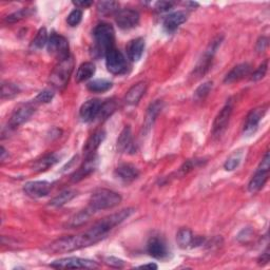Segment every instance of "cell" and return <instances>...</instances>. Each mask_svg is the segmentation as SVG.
Instances as JSON below:
<instances>
[{
  "label": "cell",
  "mask_w": 270,
  "mask_h": 270,
  "mask_svg": "<svg viewBox=\"0 0 270 270\" xmlns=\"http://www.w3.org/2000/svg\"><path fill=\"white\" fill-rule=\"evenodd\" d=\"M134 211L135 210L133 208L122 209L116 214L103 218L85 232L76 235L64 236V238L54 241L50 245H48L45 251L56 255V253H67L92 246V245L104 240L113 228H115L130 217L134 214Z\"/></svg>",
  "instance_id": "obj_1"
},
{
  "label": "cell",
  "mask_w": 270,
  "mask_h": 270,
  "mask_svg": "<svg viewBox=\"0 0 270 270\" xmlns=\"http://www.w3.org/2000/svg\"><path fill=\"white\" fill-rule=\"evenodd\" d=\"M93 36L95 39L94 53L98 56H106L114 48L115 43V32L109 23H100L94 29Z\"/></svg>",
  "instance_id": "obj_2"
},
{
  "label": "cell",
  "mask_w": 270,
  "mask_h": 270,
  "mask_svg": "<svg viewBox=\"0 0 270 270\" xmlns=\"http://www.w3.org/2000/svg\"><path fill=\"white\" fill-rule=\"evenodd\" d=\"M121 202V196L109 189H98L95 191L89 201V208L93 212L100 210L111 209L119 205Z\"/></svg>",
  "instance_id": "obj_3"
},
{
  "label": "cell",
  "mask_w": 270,
  "mask_h": 270,
  "mask_svg": "<svg viewBox=\"0 0 270 270\" xmlns=\"http://www.w3.org/2000/svg\"><path fill=\"white\" fill-rule=\"evenodd\" d=\"M73 68H74V60H73L71 56L67 59L59 61V64L51 73V85L56 89H63L68 84Z\"/></svg>",
  "instance_id": "obj_4"
},
{
  "label": "cell",
  "mask_w": 270,
  "mask_h": 270,
  "mask_svg": "<svg viewBox=\"0 0 270 270\" xmlns=\"http://www.w3.org/2000/svg\"><path fill=\"white\" fill-rule=\"evenodd\" d=\"M48 51L56 59L59 61L67 59L70 57V46L68 39L57 33H52L48 40Z\"/></svg>",
  "instance_id": "obj_5"
},
{
  "label": "cell",
  "mask_w": 270,
  "mask_h": 270,
  "mask_svg": "<svg viewBox=\"0 0 270 270\" xmlns=\"http://www.w3.org/2000/svg\"><path fill=\"white\" fill-rule=\"evenodd\" d=\"M106 65L107 69L112 74L119 75L124 74L127 72V60L125 58L124 54H122L117 49L113 48L107 54H106Z\"/></svg>",
  "instance_id": "obj_6"
},
{
  "label": "cell",
  "mask_w": 270,
  "mask_h": 270,
  "mask_svg": "<svg viewBox=\"0 0 270 270\" xmlns=\"http://www.w3.org/2000/svg\"><path fill=\"white\" fill-rule=\"evenodd\" d=\"M50 266L53 268H57V269H67V268L94 269V268L98 267L96 262H94V261L87 260V259H80V258H76V257L56 260Z\"/></svg>",
  "instance_id": "obj_7"
},
{
  "label": "cell",
  "mask_w": 270,
  "mask_h": 270,
  "mask_svg": "<svg viewBox=\"0 0 270 270\" xmlns=\"http://www.w3.org/2000/svg\"><path fill=\"white\" fill-rule=\"evenodd\" d=\"M220 43H222V38H216L214 42H212L208 49L206 50V52L204 53L203 57L201 58V60L199 61L198 65H196V68L194 70V74L196 76H203L205 73L209 70L210 65H211V61H212V58H214V56L216 52V50L218 49V47L220 46Z\"/></svg>",
  "instance_id": "obj_8"
},
{
  "label": "cell",
  "mask_w": 270,
  "mask_h": 270,
  "mask_svg": "<svg viewBox=\"0 0 270 270\" xmlns=\"http://www.w3.org/2000/svg\"><path fill=\"white\" fill-rule=\"evenodd\" d=\"M35 112V106L29 103V104H21L17 108L14 110L12 113L9 125L12 128H17L20 125L24 124V122L28 121L31 116Z\"/></svg>",
  "instance_id": "obj_9"
},
{
  "label": "cell",
  "mask_w": 270,
  "mask_h": 270,
  "mask_svg": "<svg viewBox=\"0 0 270 270\" xmlns=\"http://www.w3.org/2000/svg\"><path fill=\"white\" fill-rule=\"evenodd\" d=\"M115 22L118 28L122 30H130L135 28L140 22V14L132 9H124L117 12Z\"/></svg>",
  "instance_id": "obj_10"
},
{
  "label": "cell",
  "mask_w": 270,
  "mask_h": 270,
  "mask_svg": "<svg viewBox=\"0 0 270 270\" xmlns=\"http://www.w3.org/2000/svg\"><path fill=\"white\" fill-rule=\"evenodd\" d=\"M52 189V184L47 181L29 182L23 187V191L32 199H39L48 195Z\"/></svg>",
  "instance_id": "obj_11"
},
{
  "label": "cell",
  "mask_w": 270,
  "mask_h": 270,
  "mask_svg": "<svg viewBox=\"0 0 270 270\" xmlns=\"http://www.w3.org/2000/svg\"><path fill=\"white\" fill-rule=\"evenodd\" d=\"M266 111H267V108L265 107V106H262V107H258L249 112L246 118V122H245V126H244L245 134L251 135L252 133L256 132L260 121L265 115Z\"/></svg>",
  "instance_id": "obj_12"
},
{
  "label": "cell",
  "mask_w": 270,
  "mask_h": 270,
  "mask_svg": "<svg viewBox=\"0 0 270 270\" xmlns=\"http://www.w3.org/2000/svg\"><path fill=\"white\" fill-rule=\"evenodd\" d=\"M103 103L98 100H90L81 106L79 115L80 118L85 122H90L94 120L98 115L102 109Z\"/></svg>",
  "instance_id": "obj_13"
},
{
  "label": "cell",
  "mask_w": 270,
  "mask_h": 270,
  "mask_svg": "<svg viewBox=\"0 0 270 270\" xmlns=\"http://www.w3.org/2000/svg\"><path fill=\"white\" fill-rule=\"evenodd\" d=\"M232 113V105L230 103H227L223 109L219 111L214 121V128H212V132L215 135L220 134L226 129L229 119H230Z\"/></svg>",
  "instance_id": "obj_14"
},
{
  "label": "cell",
  "mask_w": 270,
  "mask_h": 270,
  "mask_svg": "<svg viewBox=\"0 0 270 270\" xmlns=\"http://www.w3.org/2000/svg\"><path fill=\"white\" fill-rule=\"evenodd\" d=\"M147 250H148L149 255L158 260H162L168 257V248L167 245L165 244L162 239L153 236L147 244Z\"/></svg>",
  "instance_id": "obj_15"
},
{
  "label": "cell",
  "mask_w": 270,
  "mask_h": 270,
  "mask_svg": "<svg viewBox=\"0 0 270 270\" xmlns=\"http://www.w3.org/2000/svg\"><path fill=\"white\" fill-rule=\"evenodd\" d=\"M98 165V158L96 154L91 155V157L86 158V161L84 162L81 167L76 171V172L72 175L73 182H79L81 179H84L89 174H91L93 171L97 168Z\"/></svg>",
  "instance_id": "obj_16"
},
{
  "label": "cell",
  "mask_w": 270,
  "mask_h": 270,
  "mask_svg": "<svg viewBox=\"0 0 270 270\" xmlns=\"http://www.w3.org/2000/svg\"><path fill=\"white\" fill-rule=\"evenodd\" d=\"M188 18V14L185 11H177L172 14H169L166 16V18L163 19V29L168 33H173L176 31L179 27L182 26L184 22H186Z\"/></svg>",
  "instance_id": "obj_17"
},
{
  "label": "cell",
  "mask_w": 270,
  "mask_h": 270,
  "mask_svg": "<svg viewBox=\"0 0 270 270\" xmlns=\"http://www.w3.org/2000/svg\"><path fill=\"white\" fill-rule=\"evenodd\" d=\"M115 176L125 184H130L134 182L135 179L140 176V171L138 169L130 163H122L115 170Z\"/></svg>",
  "instance_id": "obj_18"
},
{
  "label": "cell",
  "mask_w": 270,
  "mask_h": 270,
  "mask_svg": "<svg viewBox=\"0 0 270 270\" xmlns=\"http://www.w3.org/2000/svg\"><path fill=\"white\" fill-rule=\"evenodd\" d=\"M127 56L131 61H138L144 54L145 51V40L144 38H135L127 45L126 47Z\"/></svg>",
  "instance_id": "obj_19"
},
{
  "label": "cell",
  "mask_w": 270,
  "mask_h": 270,
  "mask_svg": "<svg viewBox=\"0 0 270 270\" xmlns=\"http://www.w3.org/2000/svg\"><path fill=\"white\" fill-rule=\"evenodd\" d=\"M250 71H251V65L249 63H247V62L240 63L238 65H235V67L228 73L224 81L226 84L235 83V81H239V80L243 79L244 77L249 75Z\"/></svg>",
  "instance_id": "obj_20"
},
{
  "label": "cell",
  "mask_w": 270,
  "mask_h": 270,
  "mask_svg": "<svg viewBox=\"0 0 270 270\" xmlns=\"http://www.w3.org/2000/svg\"><path fill=\"white\" fill-rule=\"evenodd\" d=\"M105 137H106V133L104 130H98L94 134H92L89 137V140L84 146V154L86 158H89L91 157V155L95 154V151L104 142Z\"/></svg>",
  "instance_id": "obj_21"
},
{
  "label": "cell",
  "mask_w": 270,
  "mask_h": 270,
  "mask_svg": "<svg viewBox=\"0 0 270 270\" xmlns=\"http://www.w3.org/2000/svg\"><path fill=\"white\" fill-rule=\"evenodd\" d=\"M146 91H147V84L143 83V81L137 83L127 92L125 97L126 104L129 106L137 105L142 100V97L145 95Z\"/></svg>",
  "instance_id": "obj_22"
},
{
  "label": "cell",
  "mask_w": 270,
  "mask_h": 270,
  "mask_svg": "<svg viewBox=\"0 0 270 270\" xmlns=\"http://www.w3.org/2000/svg\"><path fill=\"white\" fill-rule=\"evenodd\" d=\"M162 107H163V104L162 101H157L150 105V107L148 108V111H147L145 121H144V126H143L144 129L146 130V132L147 131H149L151 129V127L153 126L155 119H157L159 114L162 110Z\"/></svg>",
  "instance_id": "obj_23"
},
{
  "label": "cell",
  "mask_w": 270,
  "mask_h": 270,
  "mask_svg": "<svg viewBox=\"0 0 270 270\" xmlns=\"http://www.w3.org/2000/svg\"><path fill=\"white\" fill-rule=\"evenodd\" d=\"M267 179H268V171L258 169L255 175H253L252 178L250 179L249 185H248V190L251 193H256L260 191L266 184Z\"/></svg>",
  "instance_id": "obj_24"
},
{
  "label": "cell",
  "mask_w": 270,
  "mask_h": 270,
  "mask_svg": "<svg viewBox=\"0 0 270 270\" xmlns=\"http://www.w3.org/2000/svg\"><path fill=\"white\" fill-rule=\"evenodd\" d=\"M132 147H133L132 132H131V128L127 126L124 128V130L121 131V133L118 137L117 149L119 152H126V151H130Z\"/></svg>",
  "instance_id": "obj_25"
},
{
  "label": "cell",
  "mask_w": 270,
  "mask_h": 270,
  "mask_svg": "<svg viewBox=\"0 0 270 270\" xmlns=\"http://www.w3.org/2000/svg\"><path fill=\"white\" fill-rule=\"evenodd\" d=\"M95 64L93 62H84L79 65V68L76 73V81L77 83H83L88 79L91 78L95 73Z\"/></svg>",
  "instance_id": "obj_26"
},
{
  "label": "cell",
  "mask_w": 270,
  "mask_h": 270,
  "mask_svg": "<svg viewBox=\"0 0 270 270\" xmlns=\"http://www.w3.org/2000/svg\"><path fill=\"white\" fill-rule=\"evenodd\" d=\"M77 196V191L76 190H73V189H67L62 191L61 193H59L57 196H55V198L50 202V205L52 207H61L63 205H65V204L71 202L73 199L76 198Z\"/></svg>",
  "instance_id": "obj_27"
},
{
  "label": "cell",
  "mask_w": 270,
  "mask_h": 270,
  "mask_svg": "<svg viewBox=\"0 0 270 270\" xmlns=\"http://www.w3.org/2000/svg\"><path fill=\"white\" fill-rule=\"evenodd\" d=\"M58 157H57V154L55 153H52V154H49V155H46L45 158H43L42 160L37 161L35 163H34V170L37 171V172H43V171H46L48 170L49 168L53 167L56 162H58Z\"/></svg>",
  "instance_id": "obj_28"
},
{
  "label": "cell",
  "mask_w": 270,
  "mask_h": 270,
  "mask_svg": "<svg viewBox=\"0 0 270 270\" xmlns=\"http://www.w3.org/2000/svg\"><path fill=\"white\" fill-rule=\"evenodd\" d=\"M87 88L89 91L94 92V93H103L107 92L112 88V83L109 80L106 79H95L90 81L87 85Z\"/></svg>",
  "instance_id": "obj_29"
},
{
  "label": "cell",
  "mask_w": 270,
  "mask_h": 270,
  "mask_svg": "<svg viewBox=\"0 0 270 270\" xmlns=\"http://www.w3.org/2000/svg\"><path fill=\"white\" fill-rule=\"evenodd\" d=\"M192 241H193V235L189 229L183 228L176 234V242L178 244V246L183 249L189 247V245L192 244Z\"/></svg>",
  "instance_id": "obj_30"
},
{
  "label": "cell",
  "mask_w": 270,
  "mask_h": 270,
  "mask_svg": "<svg viewBox=\"0 0 270 270\" xmlns=\"http://www.w3.org/2000/svg\"><path fill=\"white\" fill-rule=\"evenodd\" d=\"M48 40H49L48 32L46 28H42L38 31L35 38L33 39V42L31 44V49H33V50H40V49H43L45 46L48 45Z\"/></svg>",
  "instance_id": "obj_31"
},
{
  "label": "cell",
  "mask_w": 270,
  "mask_h": 270,
  "mask_svg": "<svg viewBox=\"0 0 270 270\" xmlns=\"http://www.w3.org/2000/svg\"><path fill=\"white\" fill-rule=\"evenodd\" d=\"M20 92V89L17 85H15L10 81H4L1 85V98L5 100V98H14L17 96Z\"/></svg>",
  "instance_id": "obj_32"
},
{
  "label": "cell",
  "mask_w": 270,
  "mask_h": 270,
  "mask_svg": "<svg viewBox=\"0 0 270 270\" xmlns=\"http://www.w3.org/2000/svg\"><path fill=\"white\" fill-rule=\"evenodd\" d=\"M119 3L116 1H100L97 3V12L102 15H110L118 11Z\"/></svg>",
  "instance_id": "obj_33"
},
{
  "label": "cell",
  "mask_w": 270,
  "mask_h": 270,
  "mask_svg": "<svg viewBox=\"0 0 270 270\" xmlns=\"http://www.w3.org/2000/svg\"><path fill=\"white\" fill-rule=\"evenodd\" d=\"M93 214L94 212L89 207L85 210H81L80 212H78L76 216H74V217H72L71 226L75 227V226H80V225L85 224L86 222H88L89 218L93 216Z\"/></svg>",
  "instance_id": "obj_34"
},
{
  "label": "cell",
  "mask_w": 270,
  "mask_h": 270,
  "mask_svg": "<svg viewBox=\"0 0 270 270\" xmlns=\"http://www.w3.org/2000/svg\"><path fill=\"white\" fill-rule=\"evenodd\" d=\"M242 158H243V152L242 150H238V151H234L230 157H229L227 159V161L225 162L224 163V168L227 170V171H232L234 170L236 167H238L240 165V162L242 161Z\"/></svg>",
  "instance_id": "obj_35"
},
{
  "label": "cell",
  "mask_w": 270,
  "mask_h": 270,
  "mask_svg": "<svg viewBox=\"0 0 270 270\" xmlns=\"http://www.w3.org/2000/svg\"><path fill=\"white\" fill-rule=\"evenodd\" d=\"M31 14H32V12L30 11V9H22V10H19L17 12H14V13L10 14L6 17V21L10 22V23L17 22V21L22 20L23 18L28 17V16H30Z\"/></svg>",
  "instance_id": "obj_36"
},
{
  "label": "cell",
  "mask_w": 270,
  "mask_h": 270,
  "mask_svg": "<svg viewBox=\"0 0 270 270\" xmlns=\"http://www.w3.org/2000/svg\"><path fill=\"white\" fill-rule=\"evenodd\" d=\"M83 18V12L79 9L73 10L67 18V22L70 27H77Z\"/></svg>",
  "instance_id": "obj_37"
},
{
  "label": "cell",
  "mask_w": 270,
  "mask_h": 270,
  "mask_svg": "<svg viewBox=\"0 0 270 270\" xmlns=\"http://www.w3.org/2000/svg\"><path fill=\"white\" fill-rule=\"evenodd\" d=\"M212 89V83L211 81H207V83H204L201 85L195 91V98L196 100H204Z\"/></svg>",
  "instance_id": "obj_38"
},
{
  "label": "cell",
  "mask_w": 270,
  "mask_h": 270,
  "mask_svg": "<svg viewBox=\"0 0 270 270\" xmlns=\"http://www.w3.org/2000/svg\"><path fill=\"white\" fill-rule=\"evenodd\" d=\"M114 110H115V103H114L113 101H108L107 103L103 104L100 115L98 116H101L104 119H106L108 116L111 115V114L114 112Z\"/></svg>",
  "instance_id": "obj_39"
},
{
  "label": "cell",
  "mask_w": 270,
  "mask_h": 270,
  "mask_svg": "<svg viewBox=\"0 0 270 270\" xmlns=\"http://www.w3.org/2000/svg\"><path fill=\"white\" fill-rule=\"evenodd\" d=\"M267 69H268V60H265L255 72L252 73L250 79L252 81H258V80H261L262 78H264V76L267 73Z\"/></svg>",
  "instance_id": "obj_40"
},
{
  "label": "cell",
  "mask_w": 270,
  "mask_h": 270,
  "mask_svg": "<svg viewBox=\"0 0 270 270\" xmlns=\"http://www.w3.org/2000/svg\"><path fill=\"white\" fill-rule=\"evenodd\" d=\"M54 97V92L52 91V90H44V91L40 92L36 98H35V103H38V104H48L50 103Z\"/></svg>",
  "instance_id": "obj_41"
},
{
  "label": "cell",
  "mask_w": 270,
  "mask_h": 270,
  "mask_svg": "<svg viewBox=\"0 0 270 270\" xmlns=\"http://www.w3.org/2000/svg\"><path fill=\"white\" fill-rule=\"evenodd\" d=\"M174 3L171 1H159L155 3V10L160 13H163V12H168L169 10H171L173 7Z\"/></svg>",
  "instance_id": "obj_42"
},
{
  "label": "cell",
  "mask_w": 270,
  "mask_h": 270,
  "mask_svg": "<svg viewBox=\"0 0 270 270\" xmlns=\"http://www.w3.org/2000/svg\"><path fill=\"white\" fill-rule=\"evenodd\" d=\"M105 263L111 267H115V268H121V267H124V265H125L124 261L120 260V259H117V258H113V257L106 259Z\"/></svg>",
  "instance_id": "obj_43"
},
{
  "label": "cell",
  "mask_w": 270,
  "mask_h": 270,
  "mask_svg": "<svg viewBox=\"0 0 270 270\" xmlns=\"http://www.w3.org/2000/svg\"><path fill=\"white\" fill-rule=\"evenodd\" d=\"M251 235H252V230L249 228H246V229H244V230L241 231V233L238 236V239H239L240 242L247 243L251 239Z\"/></svg>",
  "instance_id": "obj_44"
},
{
  "label": "cell",
  "mask_w": 270,
  "mask_h": 270,
  "mask_svg": "<svg viewBox=\"0 0 270 270\" xmlns=\"http://www.w3.org/2000/svg\"><path fill=\"white\" fill-rule=\"evenodd\" d=\"M269 168H270V158H269V153L267 152L265 154V157L263 158V160H262V162L260 163V166H259L258 169L264 170V171H269Z\"/></svg>",
  "instance_id": "obj_45"
},
{
  "label": "cell",
  "mask_w": 270,
  "mask_h": 270,
  "mask_svg": "<svg viewBox=\"0 0 270 270\" xmlns=\"http://www.w3.org/2000/svg\"><path fill=\"white\" fill-rule=\"evenodd\" d=\"M267 46H268V39L266 37H261L259 39L258 45H257V50L259 52H263V51H265Z\"/></svg>",
  "instance_id": "obj_46"
},
{
  "label": "cell",
  "mask_w": 270,
  "mask_h": 270,
  "mask_svg": "<svg viewBox=\"0 0 270 270\" xmlns=\"http://www.w3.org/2000/svg\"><path fill=\"white\" fill-rule=\"evenodd\" d=\"M73 4L76 5L78 9H87L90 5H92V1H86V0H83V1H73Z\"/></svg>",
  "instance_id": "obj_47"
},
{
  "label": "cell",
  "mask_w": 270,
  "mask_h": 270,
  "mask_svg": "<svg viewBox=\"0 0 270 270\" xmlns=\"http://www.w3.org/2000/svg\"><path fill=\"white\" fill-rule=\"evenodd\" d=\"M138 268H143V269H158V265L157 264H153V263H150V264H145V265H142Z\"/></svg>",
  "instance_id": "obj_48"
},
{
  "label": "cell",
  "mask_w": 270,
  "mask_h": 270,
  "mask_svg": "<svg viewBox=\"0 0 270 270\" xmlns=\"http://www.w3.org/2000/svg\"><path fill=\"white\" fill-rule=\"evenodd\" d=\"M5 155H6V151L3 147H1V161L5 160Z\"/></svg>",
  "instance_id": "obj_49"
}]
</instances>
